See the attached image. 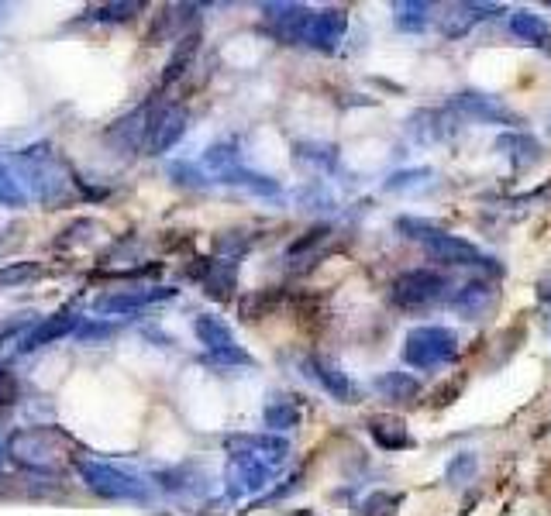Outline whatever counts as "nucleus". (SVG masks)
Returning <instances> with one entry per match:
<instances>
[{
    "label": "nucleus",
    "instance_id": "1",
    "mask_svg": "<svg viewBox=\"0 0 551 516\" xmlns=\"http://www.w3.org/2000/svg\"><path fill=\"white\" fill-rule=\"evenodd\" d=\"M66 448H76V441L62 427H21L7 437V458L35 475L56 472L62 461L73 465L80 455H66Z\"/></svg>",
    "mask_w": 551,
    "mask_h": 516
},
{
    "label": "nucleus",
    "instance_id": "2",
    "mask_svg": "<svg viewBox=\"0 0 551 516\" xmlns=\"http://www.w3.org/2000/svg\"><path fill=\"white\" fill-rule=\"evenodd\" d=\"M73 468L80 472L83 486L104 499H121V503L124 499H149V486H145L138 475L124 472L118 465H107V461L80 455L73 461Z\"/></svg>",
    "mask_w": 551,
    "mask_h": 516
},
{
    "label": "nucleus",
    "instance_id": "3",
    "mask_svg": "<svg viewBox=\"0 0 551 516\" xmlns=\"http://www.w3.org/2000/svg\"><path fill=\"white\" fill-rule=\"evenodd\" d=\"M228 448H231V461H228L224 479H228L231 499L255 496V492H262L276 479V472H279L276 461H269L266 455H259V451H252V448H242V444H235V441H228Z\"/></svg>",
    "mask_w": 551,
    "mask_h": 516
},
{
    "label": "nucleus",
    "instance_id": "4",
    "mask_svg": "<svg viewBox=\"0 0 551 516\" xmlns=\"http://www.w3.org/2000/svg\"><path fill=\"white\" fill-rule=\"evenodd\" d=\"M459 355V338L448 327H414V331L403 338V362L410 369H438L448 365Z\"/></svg>",
    "mask_w": 551,
    "mask_h": 516
},
{
    "label": "nucleus",
    "instance_id": "5",
    "mask_svg": "<svg viewBox=\"0 0 551 516\" xmlns=\"http://www.w3.org/2000/svg\"><path fill=\"white\" fill-rule=\"evenodd\" d=\"M186 124H190V111L183 104H149V117H145V131H142V155H166L180 138L186 135Z\"/></svg>",
    "mask_w": 551,
    "mask_h": 516
},
{
    "label": "nucleus",
    "instance_id": "6",
    "mask_svg": "<svg viewBox=\"0 0 551 516\" xmlns=\"http://www.w3.org/2000/svg\"><path fill=\"white\" fill-rule=\"evenodd\" d=\"M448 293V279L434 269H410L397 276V283L390 289V300L403 310H424L431 303L445 300Z\"/></svg>",
    "mask_w": 551,
    "mask_h": 516
},
{
    "label": "nucleus",
    "instance_id": "7",
    "mask_svg": "<svg viewBox=\"0 0 551 516\" xmlns=\"http://www.w3.org/2000/svg\"><path fill=\"white\" fill-rule=\"evenodd\" d=\"M193 334H197V341L204 344L211 362H217V365H252L255 362L245 348H238L235 331H231L221 317H214V314L193 317Z\"/></svg>",
    "mask_w": 551,
    "mask_h": 516
},
{
    "label": "nucleus",
    "instance_id": "8",
    "mask_svg": "<svg viewBox=\"0 0 551 516\" xmlns=\"http://www.w3.org/2000/svg\"><path fill=\"white\" fill-rule=\"evenodd\" d=\"M166 300H176L173 286H131V289H111V293L93 303V310L97 314H135V310L155 307V303Z\"/></svg>",
    "mask_w": 551,
    "mask_h": 516
},
{
    "label": "nucleus",
    "instance_id": "9",
    "mask_svg": "<svg viewBox=\"0 0 551 516\" xmlns=\"http://www.w3.org/2000/svg\"><path fill=\"white\" fill-rule=\"evenodd\" d=\"M193 279H200L204 293L211 296L217 303H228L235 296V286H238V262L235 258H200V265L190 269Z\"/></svg>",
    "mask_w": 551,
    "mask_h": 516
},
{
    "label": "nucleus",
    "instance_id": "10",
    "mask_svg": "<svg viewBox=\"0 0 551 516\" xmlns=\"http://www.w3.org/2000/svg\"><path fill=\"white\" fill-rule=\"evenodd\" d=\"M424 248H428V255L434 258V262H445V265H462V269H472V265H490L493 272H500V265H493V258H483V252H479L472 241L459 238V234H445L438 231L431 241H424Z\"/></svg>",
    "mask_w": 551,
    "mask_h": 516
},
{
    "label": "nucleus",
    "instance_id": "11",
    "mask_svg": "<svg viewBox=\"0 0 551 516\" xmlns=\"http://www.w3.org/2000/svg\"><path fill=\"white\" fill-rule=\"evenodd\" d=\"M262 14H266V28L273 31L279 42L286 45H304L307 25L314 18V11L304 4H262Z\"/></svg>",
    "mask_w": 551,
    "mask_h": 516
},
{
    "label": "nucleus",
    "instance_id": "12",
    "mask_svg": "<svg viewBox=\"0 0 551 516\" xmlns=\"http://www.w3.org/2000/svg\"><path fill=\"white\" fill-rule=\"evenodd\" d=\"M452 111L472 117V121H483V124H507V128H517V124H521V117L510 111V107H503L500 100L490 97V93H476V90L455 93Z\"/></svg>",
    "mask_w": 551,
    "mask_h": 516
},
{
    "label": "nucleus",
    "instance_id": "13",
    "mask_svg": "<svg viewBox=\"0 0 551 516\" xmlns=\"http://www.w3.org/2000/svg\"><path fill=\"white\" fill-rule=\"evenodd\" d=\"M304 372L317 382V386L324 389V393L331 396V400H338V403H359V386L348 379V372H341L335 362H328V358H321V355L304 358Z\"/></svg>",
    "mask_w": 551,
    "mask_h": 516
},
{
    "label": "nucleus",
    "instance_id": "14",
    "mask_svg": "<svg viewBox=\"0 0 551 516\" xmlns=\"http://www.w3.org/2000/svg\"><path fill=\"white\" fill-rule=\"evenodd\" d=\"M76 327H80V314H76L73 307H62L52 317H45L42 324L31 327L25 338L18 341V351H21V355H28V351H38V348H45V344L66 338V334H76Z\"/></svg>",
    "mask_w": 551,
    "mask_h": 516
},
{
    "label": "nucleus",
    "instance_id": "15",
    "mask_svg": "<svg viewBox=\"0 0 551 516\" xmlns=\"http://www.w3.org/2000/svg\"><path fill=\"white\" fill-rule=\"evenodd\" d=\"M348 31V14L338 11V7H328V11H314L304 35V45L317 52H335Z\"/></svg>",
    "mask_w": 551,
    "mask_h": 516
},
{
    "label": "nucleus",
    "instance_id": "16",
    "mask_svg": "<svg viewBox=\"0 0 551 516\" xmlns=\"http://www.w3.org/2000/svg\"><path fill=\"white\" fill-rule=\"evenodd\" d=\"M493 303H496V286L490 279H469V283L455 289L452 296V310L465 320L486 317V310H493Z\"/></svg>",
    "mask_w": 551,
    "mask_h": 516
},
{
    "label": "nucleus",
    "instance_id": "17",
    "mask_svg": "<svg viewBox=\"0 0 551 516\" xmlns=\"http://www.w3.org/2000/svg\"><path fill=\"white\" fill-rule=\"evenodd\" d=\"M496 152L503 155V159H510V166L514 169H527V166H538L541 155H545V148L534 135H524V131H507V135L496 138Z\"/></svg>",
    "mask_w": 551,
    "mask_h": 516
},
{
    "label": "nucleus",
    "instance_id": "18",
    "mask_svg": "<svg viewBox=\"0 0 551 516\" xmlns=\"http://www.w3.org/2000/svg\"><path fill=\"white\" fill-rule=\"evenodd\" d=\"M496 14H503V7L496 4H462V7H452V11L441 18V31H445V38H459L465 35L476 21H490Z\"/></svg>",
    "mask_w": 551,
    "mask_h": 516
},
{
    "label": "nucleus",
    "instance_id": "19",
    "mask_svg": "<svg viewBox=\"0 0 551 516\" xmlns=\"http://www.w3.org/2000/svg\"><path fill=\"white\" fill-rule=\"evenodd\" d=\"M369 434L383 451H403L414 444L407 424H403L400 417H393V413H376V417L369 420Z\"/></svg>",
    "mask_w": 551,
    "mask_h": 516
},
{
    "label": "nucleus",
    "instance_id": "20",
    "mask_svg": "<svg viewBox=\"0 0 551 516\" xmlns=\"http://www.w3.org/2000/svg\"><path fill=\"white\" fill-rule=\"evenodd\" d=\"M197 11V4H176V7H162V14H155L152 31H149V45H162L173 42V38H183V21H190V14Z\"/></svg>",
    "mask_w": 551,
    "mask_h": 516
},
{
    "label": "nucleus",
    "instance_id": "21",
    "mask_svg": "<svg viewBox=\"0 0 551 516\" xmlns=\"http://www.w3.org/2000/svg\"><path fill=\"white\" fill-rule=\"evenodd\" d=\"M455 131V124L448 121L441 111H421L410 117V135L417 138L421 145H431V142H441Z\"/></svg>",
    "mask_w": 551,
    "mask_h": 516
},
{
    "label": "nucleus",
    "instance_id": "22",
    "mask_svg": "<svg viewBox=\"0 0 551 516\" xmlns=\"http://www.w3.org/2000/svg\"><path fill=\"white\" fill-rule=\"evenodd\" d=\"M197 49H200V31L193 28V31H186L180 42H176L173 56H169V62H166V73H162V86H169V83L180 80L186 69L193 66V56H197Z\"/></svg>",
    "mask_w": 551,
    "mask_h": 516
},
{
    "label": "nucleus",
    "instance_id": "23",
    "mask_svg": "<svg viewBox=\"0 0 551 516\" xmlns=\"http://www.w3.org/2000/svg\"><path fill=\"white\" fill-rule=\"evenodd\" d=\"M28 203V190L18 176V166L14 159L0 155V207H25Z\"/></svg>",
    "mask_w": 551,
    "mask_h": 516
},
{
    "label": "nucleus",
    "instance_id": "24",
    "mask_svg": "<svg viewBox=\"0 0 551 516\" xmlns=\"http://www.w3.org/2000/svg\"><path fill=\"white\" fill-rule=\"evenodd\" d=\"M142 11L145 4H131V0H124V4H93L83 11V21H90V25H118V21L138 18Z\"/></svg>",
    "mask_w": 551,
    "mask_h": 516
},
{
    "label": "nucleus",
    "instance_id": "25",
    "mask_svg": "<svg viewBox=\"0 0 551 516\" xmlns=\"http://www.w3.org/2000/svg\"><path fill=\"white\" fill-rule=\"evenodd\" d=\"M507 25H510V31H514L517 38H524V42H531V45H548L551 42V31H548L545 21H541V14L514 11Z\"/></svg>",
    "mask_w": 551,
    "mask_h": 516
},
{
    "label": "nucleus",
    "instance_id": "26",
    "mask_svg": "<svg viewBox=\"0 0 551 516\" xmlns=\"http://www.w3.org/2000/svg\"><path fill=\"white\" fill-rule=\"evenodd\" d=\"M221 183H231V186H242L248 193H259V197H279V183L269 176H262V172H252V169H231L221 176Z\"/></svg>",
    "mask_w": 551,
    "mask_h": 516
},
{
    "label": "nucleus",
    "instance_id": "27",
    "mask_svg": "<svg viewBox=\"0 0 551 516\" xmlns=\"http://www.w3.org/2000/svg\"><path fill=\"white\" fill-rule=\"evenodd\" d=\"M376 393H383L386 400H410L421 393V382L407 372H386L376 379Z\"/></svg>",
    "mask_w": 551,
    "mask_h": 516
},
{
    "label": "nucleus",
    "instance_id": "28",
    "mask_svg": "<svg viewBox=\"0 0 551 516\" xmlns=\"http://www.w3.org/2000/svg\"><path fill=\"white\" fill-rule=\"evenodd\" d=\"M262 420H266L269 430H290L300 424V406L293 400H273L262 413Z\"/></svg>",
    "mask_w": 551,
    "mask_h": 516
},
{
    "label": "nucleus",
    "instance_id": "29",
    "mask_svg": "<svg viewBox=\"0 0 551 516\" xmlns=\"http://www.w3.org/2000/svg\"><path fill=\"white\" fill-rule=\"evenodd\" d=\"M397 28L403 31H424L431 21V4H421V0H407V4H397Z\"/></svg>",
    "mask_w": 551,
    "mask_h": 516
},
{
    "label": "nucleus",
    "instance_id": "30",
    "mask_svg": "<svg viewBox=\"0 0 551 516\" xmlns=\"http://www.w3.org/2000/svg\"><path fill=\"white\" fill-rule=\"evenodd\" d=\"M204 166L217 172V176H224V172L238 169V145L235 142H217L204 152Z\"/></svg>",
    "mask_w": 551,
    "mask_h": 516
},
{
    "label": "nucleus",
    "instance_id": "31",
    "mask_svg": "<svg viewBox=\"0 0 551 516\" xmlns=\"http://www.w3.org/2000/svg\"><path fill=\"white\" fill-rule=\"evenodd\" d=\"M297 159H300V162H314V166L331 169V166H335V162H338V152H335V145L300 142V145H297Z\"/></svg>",
    "mask_w": 551,
    "mask_h": 516
},
{
    "label": "nucleus",
    "instance_id": "32",
    "mask_svg": "<svg viewBox=\"0 0 551 516\" xmlns=\"http://www.w3.org/2000/svg\"><path fill=\"white\" fill-rule=\"evenodd\" d=\"M328 238H331V228H328V224H317V228H310V231L304 234V238L293 241V245L286 248V255H290V258H300V255L314 252V248H321Z\"/></svg>",
    "mask_w": 551,
    "mask_h": 516
},
{
    "label": "nucleus",
    "instance_id": "33",
    "mask_svg": "<svg viewBox=\"0 0 551 516\" xmlns=\"http://www.w3.org/2000/svg\"><path fill=\"white\" fill-rule=\"evenodd\" d=\"M476 468H479V461L476 455H455L452 461H448V468H445V479L452 482V486H462V482H469L472 475H476Z\"/></svg>",
    "mask_w": 551,
    "mask_h": 516
},
{
    "label": "nucleus",
    "instance_id": "34",
    "mask_svg": "<svg viewBox=\"0 0 551 516\" xmlns=\"http://www.w3.org/2000/svg\"><path fill=\"white\" fill-rule=\"evenodd\" d=\"M403 503V496L397 492H376L362 503V516H393V510Z\"/></svg>",
    "mask_w": 551,
    "mask_h": 516
},
{
    "label": "nucleus",
    "instance_id": "35",
    "mask_svg": "<svg viewBox=\"0 0 551 516\" xmlns=\"http://www.w3.org/2000/svg\"><path fill=\"white\" fill-rule=\"evenodd\" d=\"M431 179V169H403V172H393L390 179H386V190L397 193V190H414V186L428 183Z\"/></svg>",
    "mask_w": 551,
    "mask_h": 516
},
{
    "label": "nucleus",
    "instance_id": "36",
    "mask_svg": "<svg viewBox=\"0 0 551 516\" xmlns=\"http://www.w3.org/2000/svg\"><path fill=\"white\" fill-rule=\"evenodd\" d=\"M276 303H279V293H276V289H269V293L262 289V293L248 296V300L242 303V317H245V320H255V317L266 314V310H273Z\"/></svg>",
    "mask_w": 551,
    "mask_h": 516
},
{
    "label": "nucleus",
    "instance_id": "37",
    "mask_svg": "<svg viewBox=\"0 0 551 516\" xmlns=\"http://www.w3.org/2000/svg\"><path fill=\"white\" fill-rule=\"evenodd\" d=\"M35 276H42V269H38V265L14 262L11 269H0V289H4V286H21V283H28V279H35Z\"/></svg>",
    "mask_w": 551,
    "mask_h": 516
},
{
    "label": "nucleus",
    "instance_id": "38",
    "mask_svg": "<svg viewBox=\"0 0 551 516\" xmlns=\"http://www.w3.org/2000/svg\"><path fill=\"white\" fill-rule=\"evenodd\" d=\"M18 400V379H14V372L0 369V424H4L7 410Z\"/></svg>",
    "mask_w": 551,
    "mask_h": 516
},
{
    "label": "nucleus",
    "instance_id": "39",
    "mask_svg": "<svg viewBox=\"0 0 551 516\" xmlns=\"http://www.w3.org/2000/svg\"><path fill=\"white\" fill-rule=\"evenodd\" d=\"M397 231H403L407 238H417V241H431L441 228H434V224H428V221H417V217H400Z\"/></svg>",
    "mask_w": 551,
    "mask_h": 516
},
{
    "label": "nucleus",
    "instance_id": "40",
    "mask_svg": "<svg viewBox=\"0 0 551 516\" xmlns=\"http://www.w3.org/2000/svg\"><path fill=\"white\" fill-rule=\"evenodd\" d=\"M114 327L111 324H83V327H76V338L80 341H100V338H107Z\"/></svg>",
    "mask_w": 551,
    "mask_h": 516
},
{
    "label": "nucleus",
    "instance_id": "41",
    "mask_svg": "<svg viewBox=\"0 0 551 516\" xmlns=\"http://www.w3.org/2000/svg\"><path fill=\"white\" fill-rule=\"evenodd\" d=\"M538 296H541L545 303H551V276H545V279L538 283Z\"/></svg>",
    "mask_w": 551,
    "mask_h": 516
}]
</instances>
